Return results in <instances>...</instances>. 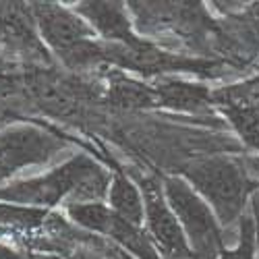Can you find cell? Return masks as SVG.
<instances>
[{
    "instance_id": "6da1fadb",
    "label": "cell",
    "mask_w": 259,
    "mask_h": 259,
    "mask_svg": "<svg viewBox=\"0 0 259 259\" xmlns=\"http://www.w3.org/2000/svg\"><path fill=\"white\" fill-rule=\"evenodd\" d=\"M110 175L96 160L77 154L44 175L11 181L0 187V201L25 207H54L104 203L110 189Z\"/></svg>"
},
{
    "instance_id": "7a4b0ae2",
    "label": "cell",
    "mask_w": 259,
    "mask_h": 259,
    "mask_svg": "<svg viewBox=\"0 0 259 259\" xmlns=\"http://www.w3.org/2000/svg\"><path fill=\"white\" fill-rule=\"evenodd\" d=\"M183 179L195 189L213 209L222 226L243 218L249 195L257 189L249 170L239 160L215 156L191 162L183 170Z\"/></svg>"
},
{
    "instance_id": "3957f363",
    "label": "cell",
    "mask_w": 259,
    "mask_h": 259,
    "mask_svg": "<svg viewBox=\"0 0 259 259\" xmlns=\"http://www.w3.org/2000/svg\"><path fill=\"white\" fill-rule=\"evenodd\" d=\"M164 195L191 249V259H218L226 249L224 230L213 209L183 177H166Z\"/></svg>"
},
{
    "instance_id": "277c9868",
    "label": "cell",
    "mask_w": 259,
    "mask_h": 259,
    "mask_svg": "<svg viewBox=\"0 0 259 259\" xmlns=\"http://www.w3.org/2000/svg\"><path fill=\"white\" fill-rule=\"evenodd\" d=\"M69 149V143L33 124H15L0 133V183L17 172L48 164Z\"/></svg>"
},
{
    "instance_id": "5b68a950",
    "label": "cell",
    "mask_w": 259,
    "mask_h": 259,
    "mask_svg": "<svg viewBox=\"0 0 259 259\" xmlns=\"http://www.w3.org/2000/svg\"><path fill=\"white\" fill-rule=\"evenodd\" d=\"M67 213L75 224L90 232L104 234L106 239H110L116 247L131 253L135 259H164L141 226L118 218L106 203L71 205L67 207Z\"/></svg>"
},
{
    "instance_id": "8992f818",
    "label": "cell",
    "mask_w": 259,
    "mask_h": 259,
    "mask_svg": "<svg viewBox=\"0 0 259 259\" xmlns=\"http://www.w3.org/2000/svg\"><path fill=\"white\" fill-rule=\"evenodd\" d=\"M31 13L41 39L67 64L96 37V31L75 9H64L56 3H31Z\"/></svg>"
},
{
    "instance_id": "52a82bcc",
    "label": "cell",
    "mask_w": 259,
    "mask_h": 259,
    "mask_svg": "<svg viewBox=\"0 0 259 259\" xmlns=\"http://www.w3.org/2000/svg\"><path fill=\"white\" fill-rule=\"evenodd\" d=\"M141 195L145 205V226L147 234L164 259H191V249L185 232L177 220L175 211L168 205L164 187L158 179L141 181Z\"/></svg>"
},
{
    "instance_id": "ba28073f",
    "label": "cell",
    "mask_w": 259,
    "mask_h": 259,
    "mask_svg": "<svg viewBox=\"0 0 259 259\" xmlns=\"http://www.w3.org/2000/svg\"><path fill=\"white\" fill-rule=\"evenodd\" d=\"M75 13L88 21L96 35H102L110 44L124 48H139L145 44L131 31L126 7L122 3H81L75 7Z\"/></svg>"
},
{
    "instance_id": "9c48e42d",
    "label": "cell",
    "mask_w": 259,
    "mask_h": 259,
    "mask_svg": "<svg viewBox=\"0 0 259 259\" xmlns=\"http://www.w3.org/2000/svg\"><path fill=\"white\" fill-rule=\"evenodd\" d=\"M31 7L23 3H0V44L13 50H39L33 31Z\"/></svg>"
},
{
    "instance_id": "30bf717a",
    "label": "cell",
    "mask_w": 259,
    "mask_h": 259,
    "mask_svg": "<svg viewBox=\"0 0 259 259\" xmlns=\"http://www.w3.org/2000/svg\"><path fill=\"white\" fill-rule=\"evenodd\" d=\"M108 207H110L118 218L143 226L145 220V205H143V195L141 189L128 179L122 172H116L110 181V189H108Z\"/></svg>"
},
{
    "instance_id": "8fae6325",
    "label": "cell",
    "mask_w": 259,
    "mask_h": 259,
    "mask_svg": "<svg viewBox=\"0 0 259 259\" xmlns=\"http://www.w3.org/2000/svg\"><path fill=\"white\" fill-rule=\"evenodd\" d=\"M156 96L160 104L170 106L175 110H193L197 112L207 104V92L201 85H191L181 81H164L158 85Z\"/></svg>"
},
{
    "instance_id": "7c38bea8",
    "label": "cell",
    "mask_w": 259,
    "mask_h": 259,
    "mask_svg": "<svg viewBox=\"0 0 259 259\" xmlns=\"http://www.w3.org/2000/svg\"><path fill=\"white\" fill-rule=\"evenodd\" d=\"M257 230L255 222L249 215L241 218V232H239V241L232 249H224L218 259H259L257 257Z\"/></svg>"
},
{
    "instance_id": "4fadbf2b",
    "label": "cell",
    "mask_w": 259,
    "mask_h": 259,
    "mask_svg": "<svg viewBox=\"0 0 259 259\" xmlns=\"http://www.w3.org/2000/svg\"><path fill=\"white\" fill-rule=\"evenodd\" d=\"M104 257H106V259H135L131 253H126L124 249H120V247H116V245L108 247L106 253H104Z\"/></svg>"
},
{
    "instance_id": "5bb4252c",
    "label": "cell",
    "mask_w": 259,
    "mask_h": 259,
    "mask_svg": "<svg viewBox=\"0 0 259 259\" xmlns=\"http://www.w3.org/2000/svg\"><path fill=\"white\" fill-rule=\"evenodd\" d=\"M71 259H98V257H92L90 251H79L77 255H73Z\"/></svg>"
},
{
    "instance_id": "9a60e30c",
    "label": "cell",
    "mask_w": 259,
    "mask_h": 259,
    "mask_svg": "<svg viewBox=\"0 0 259 259\" xmlns=\"http://www.w3.org/2000/svg\"><path fill=\"white\" fill-rule=\"evenodd\" d=\"M7 67V62H5V52L0 50V73H3V69Z\"/></svg>"
},
{
    "instance_id": "2e32d148",
    "label": "cell",
    "mask_w": 259,
    "mask_h": 259,
    "mask_svg": "<svg viewBox=\"0 0 259 259\" xmlns=\"http://www.w3.org/2000/svg\"><path fill=\"white\" fill-rule=\"evenodd\" d=\"M7 85H9V79L3 73H0V88H7Z\"/></svg>"
},
{
    "instance_id": "e0dca14e",
    "label": "cell",
    "mask_w": 259,
    "mask_h": 259,
    "mask_svg": "<svg viewBox=\"0 0 259 259\" xmlns=\"http://www.w3.org/2000/svg\"><path fill=\"white\" fill-rule=\"evenodd\" d=\"M0 259H5V257H0Z\"/></svg>"
}]
</instances>
